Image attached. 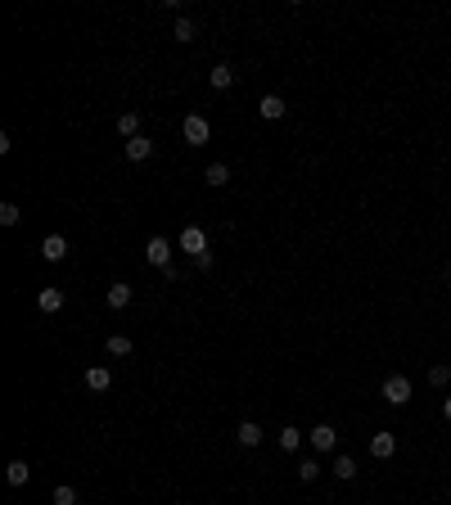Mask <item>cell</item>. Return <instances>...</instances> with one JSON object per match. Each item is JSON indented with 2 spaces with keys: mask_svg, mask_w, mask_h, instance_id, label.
Masks as SVG:
<instances>
[{
  "mask_svg": "<svg viewBox=\"0 0 451 505\" xmlns=\"http://www.w3.org/2000/svg\"><path fill=\"white\" fill-rule=\"evenodd\" d=\"M86 388L91 392H108V388H113V370H108V365H91V370H86Z\"/></svg>",
  "mask_w": 451,
  "mask_h": 505,
  "instance_id": "ba28073f",
  "label": "cell"
},
{
  "mask_svg": "<svg viewBox=\"0 0 451 505\" xmlns=\"http://www.w3.org/2000/svg\"><path fill=\"white\" fill-rule=\"evenodd\" d=\"M41 257H45V262H64V257H68V239L64 235H45L41 239Z\"/></svg>",
  "mask_w": 451,
  "mask_h": 505,
  "instance_id": "52a82bcc",
  "label": "cell"
},
{
  "mask_svg": "<svg viewBox=\"0 0 451 505\" xmlns=\"http://www.w3.org/2000/svg\"><path fill=\"white\" fill-rule=\"evenodd\" d=\"M18 203H0V226H18Z\"/></svg>",
  "mask_w": 451,
  "mask_h": 505,
  "instance_id": "603a6c76",
  "label": "cell"
},
{
  "mask_svg": "<svg viewBox=\"0 0 451 505\" xmlns=\"http://www.w3.org/2000/svg\"><path fill=\"white\" fill-rule=\"evenodd\" d=\"M131 298H136V289H131L127 280H118V285H108V307H113V312H122V307H131Z\"/></svg>",
  "mask_w": 451,
  "mask_h": 505,
  "instance_id": "9c48e42d",
  "label": "cell"
},
{
  "mask_svg": "<svg viewBox=\"0 0 451 505\" xmlns=\"http://www.w3.org/2000/svg\"><path fill=\"white\" fill-rule=\"evenodd\" d=\"M208 86H212V91H230V86H235V68H230V64H217V68L208 72Z\"/></svg>",
  "mask_w": 451,
  "mask_h": 505,
  "instance_id": "4fadbf2b",
  "label": "cell"
},
{
  "mask_svg": "<svg viewBox=\"0 0 451 505\" xmlns=\"http://www.w3.org/2000/svg\"><path fill=\"white\" fill-rule=\"evenodd\" d=\"M122 154H127V163H144V158L154 154V140H149V135H136V140L122 144Z\"/></svg>",
  "mask_w": 451,
  "mask_h": 505,
  "instance_id": "8992f818",
  "label": "cell"
},
{
  "mask_svg": "<svg viewBox=\"0 0 451 505\" xmlns=\"http://www.w3.org/2000/svg\"><path fill=\"white\" fill-rule=\"evenodd\" d=\"M307 442H312L316 451H334V447H338V429H334V424H316L312 433H307Z\"/></svg>",
  "mask_w": 451,
  "mask_h": 505,
  "instance_id": "5b68a950",
  "label": "cell"
},
{
  "mask_svg": "<svg viewBox=\"0 0 451 505\" xmlns=\"http://www.w3.org/2000/svg\"><path fill=\"white\" fill-rule=\"evenodd\" d=\"M258 113H262L266 122H280V118H285V100H280V95H262Z\"/></svg>",
  "mask_w": 451,
  "mask_h": 505,
  "instance_id": "9a60e30c",
  "label": "cell"
},
{
  "mask_svg": "<svg viewBox=\"0 0 451 505\" xmlns=\"http://www.w3.org/2000/svg\"><path fill=\"white\" fill-rule=\"evenodd\" d=\"M194 32H199V28H194L190 18H176V23H172V36H176L181 45H190V41H194Z\"/></svg>",
  "mask_w": 451,
  "mask_h": 505,
  "instance_id": "ffe728a7",
  "label": "cell"
},
{
  "mask_svg": "<svg viewBox=\"0 0 451 505\" xmlns=\"http://www.w3.org/2000/svg\"><path fill=\"white\" fill-rule=\"evenodd\" d=\"M393 451H397V438L393 433H375L370 438V455H375V460H393Z\"/></svg>",
  "mask_w": 451,
  "mask_h": 505,
  "instance_id": "30bf717a",
  "label": "cell"
},
{
  "mask_svg": "<svg viewBox=\"0 0 451 505\" xmlns=\"http://www.w3.org/2000/svg\"><path fill=\"white\" fill-rule=\"evenodd\" d=\"M203 181H208L212 190H222V186H230V167H226V163H208V171H203Z\"/></svg>",
  "mask_w": 451,
  "mask_h": 505,
  "instance_id": "e0dca14e",
  "label": "cell"
},
{
  "mask_svg": "<svg viewBox=\"0 0 451 505\" xmlns=\"http://www.w3.org/2000/svg\"><path fill=\"white\" fill-rule=\"evenodd\" d=\"M55 505H77V487L59 483V487H55Z\"/></svg>",
  "mask_w": 451,
  "mask_h": 505,
  "instance_id": "7402d4cb",
  "label": "cell"
},
{
  "mask_svg": "<svg viewBox=\"0 0 451 505\" xmlns=\"http://www.w3.org/2000/svg\"><path fill=\"white\" fill-rule=\"evenodd\" d=\"M176 244H181V253H194V257L208 253V235H203V226H185Z\"/></svg>",
  "mask_w": 451,
  "mask_h": 505,
  "instance_id": "277c9868",
  "label": "cell"
},
{
  "mask_svg": "<svg viewBox=\"0 0 451 505\" xmlns=\"http://www.w3.org/2000/svg\"><path fill=\"white\" fill-rule=\"evenodd\" d=\"M181 135H185V144H208L212 122L203 118V113H185V122H181Z\"/></svg>",
  "mask_w": 451,
  "mask_h": 505,
  "instance_id": "6da1fadb",
  "label": "cell"
},
{
  "mask_svg": "<svg viewBox=\"0 0 451 505\" xmlns=\"http://www.w3.org/2000/svg\"><path fill=\"white\" fill-rule=\"evenodd\" d=\"M384 402L388 406H406L411 402V379L406 375H388L384 379Z\"/></svg>",
  "mask_w": 451,
  "mask_h": 505,
  "instance_id": "3957f363",
  "label": "cell"
},
{
  "mask_svg": "<svg viewBox=\"0 0 451 505\" xmlns=\"http://www.w3.org/2000/svg\"><path fill=\"white\" fill-rule=\"evenodd\" d=\"M443 280H447V285H451V266H447V271H443Z\"/></svg>",
  "mask_w": 451,
  "mask_h": 505,
  "instance_id": "4316f807",
  "label": "cell"
},
{
  "mask_svg": "<svg viewBox=\"0 0 451 505\" xmlns=\"http://www.w3.org/2000/svg\"><path fill=\"white\" fill-rule=\"evenodd\" d=\"M118 131L127 135V140H136V135H140V108H136V113H122L118 118Z\"/></svg>",
  "mask_w": 451,
  "mask_h": 505,
  "instance_id": "d6986e66",
  "label": "cell"
},
{
  "mask_svg": "<svg viewBox=\"0 0 451 505\" xmlns=\"http://www.w3.org/2000/svg\"><path fill=\"white\" fill-rule=\"evenodd\" d=\"M443 415H447V420H451V397H447V402H443Z\"/></svg>",
  "mask_w": 451,
  "mask_h": 505,
  "instance_id": "484cf974",
  "label": "cell"
},
{
  "mask_svg": "<svg viewBox=\"0 0 451 505\" xmlns=\"http://www.w3.org/2000/svg\"><path fill=\"white\" fill-rule=\"evenodd\" d=\"M316 474H321V465H316V460H302L298 465V483H316Z\"/></svg>",
  "mask_w": 451,
  "mask_h": 505,
  "instance_id": "cb8c5ba5",
  "label": "cell"
},
{
  "mask_svg": "<svg viewBox=\"0 0 451 505\" xmlns=\"http://www.w3.org/2000/svg\"><path fill=\"white\" fill-rule=\"evenodd\" d=\"M235 438H239V447H258L266 433H262V424H258V420H244V424L235 429Z\"/></svg>",
  "mask_w": 451,
  "mask_h": 505,
  "instance_id": "7c38bea8",
  "label": "cell"
},
{
  "mask_svg": "<svg viewBox=\"0 0 451 505\" xmlns=\"http://www.w3.org/2000/svg\"><path fill=\"white\" fill-rule=\"evenodd\" d=\"M330 474H334V478H343V483H352V478H357V460H352V455H334Z\"/></svg>",
  "mask_w": 451,
  "mask_h": 505,
  "instance_id": "2e32d148",
  "label": "cell"
},
{
  "mask_svg": "<svg viewBox=\"0 0 451 505\" xmlns=\"http://www.w3.org/2000/svg\"><path fill=\"white\" fill-rule=\"evenodd\" d=\"M36 307H41V312H50V316L64 312V289H55V285L41 289V293H36Z\"/></svg>",
  "mask_w": 451,
  "mask_h": 505,
  "instance_id": "8fae6325",
  "label": "cell"
},
{
  "mask_svg": "<svg viewBox=\"0 0 451 505\" xmlns=\"http://www.w3.org/2000/svg\"><path fill=\"white\" fill-rule=\"evenodd\" d=\"M144 262H149V266H158V271H172V239L154 235L149 244H144Z\"/></svg>",
  "mask_w": 451,
  "mask_h": 505,
  "instance_id": "7a4b0ae2",
  "label": "cell"
},
{
  "mask_svg": "<svg viewBox=\"0 0 451 505\" xmlns=\"http://www.w3.org/2000/svg\"><path fill=\"white\" fill-rule=\"evenodd\" d=\"M104 348H108V356H131V352H136V343H131L127 334H108Z\"/></svg>",
  "mask_w": 451,
  "mask_h": 505,
  "instance_id": "ac0fdd59",
  "label": "cell"
},
{
  "mask_svg": "<svg viewBox=\"0 0 451 505\" xmlns=\"http://www.w3.org/2000/svg\"><path fill=\"white\" fill-rule=\"evenodd\" d=\"M28 478H32L28 460H9V465H5V483H9V487H23V483H28Z\"/></svg>",
  "mask_w": 451,
  "mask_h": 505,
  "instance_id": "5bb4252c",
  "label": "cell"
},
{
  "mask_svg": "<svg viewBox=\"0 0 451 505\" xmlns=\"http://www.w3.org/2000/svg\"><path fill=\"white\" fill-rule=\"evenodd\" d=\"M302 438H307L302 429H280V447H285V451H298V447H302Z\"/></svg>",
  "mask_w": 451,
  "mask_h": 505,
  "instance_id": "44dd1931",
  "label": "cell"
},
{
  "mask_svg": "<svg viewBox=\"0 0 451 505\" xmlns=\"http://www.w3.org/2000/svg\"><path fill=\"white\" fill-rule=\"evenodd\" d=\"M447 379H451V365H433V370H429V384H433V388H443Z\"/></svg>",
  "mask_w": 451,
  "mask_h": 505,
  "instance_id": "d4e9b609",
  "label": "cell"
}]
</instances>
